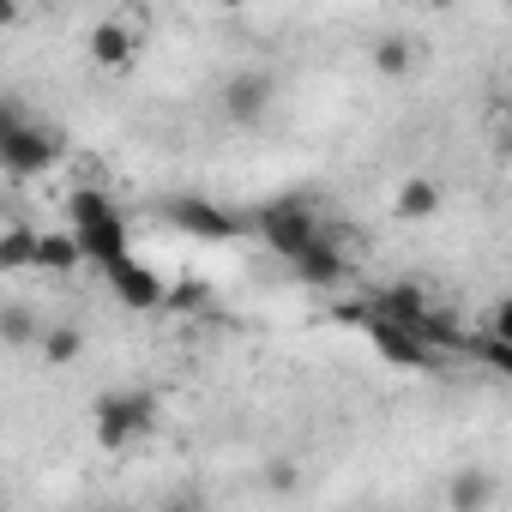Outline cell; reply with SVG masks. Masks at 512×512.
Segmentation results:
<instances>
[{
  "instance_id": "12",
  "label": "cell",
  "mask_w": 512,
  "mask_h": 512,
  "mask_svg": "<svg viewBox=\"0 0 512 512\" xmlns=\"http://www.w3.org/2000/svg\"><path fill=\"white\" fill-rule=\"evenodd\" d=\"M374 314H380V320H398V326H410V332H422V326L434 320V308H428V296H422L416 284H392V290H380Z\"/></svg>"
},
{
  "instance_id": "8",
  "label": "cell",
  "mask_w": 512,
  "mask_h": 512,
  "mask_svg": "<svg viewBox=\"0 0 512 512\" xmlns=\"http://www.w3.org/2000/svg\"><path fill=\"white\" fill-rule=\"evenodd\" d=\"M163 217H169L175 229H193V235H211V241L235 235V217H229V211H217L211 199H193V193L169 199V205H163Z\"/></svg>"
},
{
  "instance_id": "16",
  "label": "cell",
  "mask_w": 512,
  "mask_h": 512,
  "mask_svg": "<svg viewBox=\"0 0 512 512\" xmlns=\"http://www.w3.org/2000/svg\"><path fill=\"white\" fill-rule=\"evenodd\" d=\"M37 350H43V362H49V368H67V362H79V350H85V332H79L73 320H55V326L43 332V344H37Z\"/></svg>"
},
{
  "instance_id": "14",
  "label": "cell",
  "mask_w": 512,
  "mask_h": 512,
  "mask_svg": "<svg viewBox=\"0 0 512 512\" xmlns=\"http://www.w3.org/2000/svg\"><path fill=\"white\" fill-rule=\"evenodd\" d=\"M37 253H43V235L25 229L19 217H7V235H0V266L19 272V266H37Z\"/></svg>"
},
{
  "instance_id": "2",
  "label": "cell",
  "mask_w": 512,
  "mask_h": 512,
  "mask_svg": "<svg viewBox=\"0 0 512 512\" xmlns=\"http://www.w3.org/2000/svg\"><path fill=\"white\" fill-rule=\"evenodd\" d=\"M91 422H97V446L103 452H127L139 440H151L157 428V398L145 386H115L91 404Z\"/></svg>"
},
{
  "instance_id": "23",
  "label": "cell",
  "mask_w": 512,
  "mask_h": 512,
  "mask_svg": "<svg viewBox=\"0 0 512 512\" xmlns=\"http://www.w3.org/2000/svg\"><path fill=\"white\" fill-rule=\"evenodd\" d=\"M175 512H199V506H175Z\"/></svg>"
},
{
  "instance_id": "20",
  "label": "cell",
  "mask_w": 512,
  "mask_h": 512,
  "mask_svg": "<svg viewBox=\"0 0 512 512\" xmlns=\"http://www.w3.org/2000/svg\"><path fill=\"white\" fill-rule=\"evenodd\" d=\"M488 338H494V344H512V296H500V302H494V320H488Z\"/></svg>"
},
{
  "instance_id": "18",
  "label": "cell",
  "mask_w": 512,
  "mask_h": 512,
  "mask_svg": "<svg viewBox=\"0 0 512 512\" xmlns=\"http://www.w3.org/2000/svg\"><path fill=\"white\" fill-rule=\"evenodd\" d=\"M79 260H85L79 235H43V253H37V266H43V272H73Z\"/></svg>"
},
{
  "instance_id": "10",
  "label": "cell",
  "mask_w": 512,
  "mask_h": 512,
  "mask_svg": "<svg viewBox=\"0 0 512 512\" xmlns=\"http://www.w3.org/2000/svg\"><path fill=\"white\" fill-rule=\"evenodd\" d=\"M109 284H115V296H121L127 308H157V302H163V278H157L151 266H139V260L109 266Z\"/></svg>"
},
{
  "instance_id": "11",
  "label": "cell",
  "mask_w": 512,
  "mask_h": 512,
  "mask_svg": "<svg viewBox=\"0 0 512 512\" xmlns=\"http://www.w3.org/2000/svg\"><path fill=\"white\" fill-rule=\"evenodd\" d=\"M368 338H374V350H380L386 362H404V368H422V362H428V350L416 344L422 332H410V326H398V320H380V314H374V320H368Z\"/></svg>"
},
{
  "instance_id": "7",
  "label": "cell",
  "mask_w": 512,
  "mask_h": 512,
  "mask_svg": "<svg viewBox=\"0 0 512 512\" xmlns=\"http://www.w3.org/2000/svg\"><path fill=\"white\" fill-rule=\"evenodd\" d=\"M494 500H500V476L494 470L464 464V470L446 476V506L452 512H494Z\"/></svg>"
},
{
  "instance_id": "6",
  "label": "cell",
  "mask_w": 512,
  "mask_h": 512,
  "mask_svg": "<svg viewBox=\"0 0 512 512\" xmlns=\"http://www.w3.org/2000/svg\"><path fill=\"white\" fill-rule=\"evenodd\" d=\"M85 49H91V61L97 67H109V73H121V67H133L139 61V25L133 19H97L91 25V37H85Z\"/></svg>"
},
{
  "instance_id": "3",
  "label": "cell",
  "mask_w": 512,
  "mask_h": 512,
  "mask_svg": "<svg viewBox=\"0 0 512 512\" xmlns=\"http://www.w3.org/2000/svg\"><path fill=\"white\" fill-rule=\"evenodd\" d=\"M73 235H79V247H85V260H97L103 272L121 266V260H133V253H127V223H121V211H115L103 193H91V187L73 193Z\"/></svg>"
},
{
  "instance_id": "9",
  "label": "cell",
  "mask_w": 512,
  "mask_h": 512,
  "mask_svg": "<svg viewBox=\"0 0 512 512\" xmlns=\"http://www.w3.org/2000/svg\"><path fill=\"white\" fill-rule=\"evenodd\" d=\"M290 272H296L302 284H320V290H326V284H344L350 260H344V247H338V235H320V241H314V247L302 253V260L290 266Z\"/></svg>"
},
{
  "instance_id": "15",
  "label": "cell",
  "mask_w": 512,
  "mask_h": 512,
  "mask_svg": "<svg viewBox=\"0 0 512 512\" xmlns=\"http://www.w3.org/2000/svg\"><path fill=\"white\" fill-rule=\"evenodd\" d=\"M43 320L25 308V302H7V308H0V338H7V350H31V344H43Z\"/></svg>"
},
{
  "instance_id": "5",
  "label": "cell",
  "mask_w": 512,
  "mask_h": 512,
  "mask_svg": "<svg viewBox=\"0 0 512 512\" xmlns=\"http://www.w3.org/2000/svg\"><path fill=\"white\" fill-rule=\"evenodd\" d=\"M272 97H278V79L260 73V67H241V73L223 79V115L235 127H260L272 115Z\"/></svg>"
},
{
  "instance_id": "1",
  "label": "cell",
  "mask_w": 512,
  "mask_h": 512,
  "mask_svg": "<svg viewBox=\"0 0 512 512\" xmlns=\"http://www.w3.org/2000/svg\"><path fill=\"white\" fill-rule=\"evenodd\" d=\"M61 151H67L61 127H49V121H31L19 97H7V103H0V163H7V175H19V181H31V175H49V169L61 163Z\"/></svg>"
},
{
  "instance_id": "4",
  "label": "cell",
  "mask_w": 512,
  "mask_h": 512,
  "mask_svg": "<svg viewBox=\"0 0 512 512\" xmlns=\"http://www.w3.org/2000/svg\"><path fill=\"white\" fill-rule=\"evenodd\" d=\"M326 229H320V217H314V205L308 199H272L266 211H260V241L278 253V260H302V253L320 241Z\"/></svg>"
},
{
  "instance_id": "17",
  "label": "cell",
  "mask_w": 512,
  "mask_h": 512,
  "mask_svg": "<svg viewBox=\"0 0 512 512\" xmlns=\"http://www.w3.org/2000/svg\"><path fill=\"white\" fill-rule=\"evenodd\" d=\"M368 61H374V73H380V79H404V73H410V61H416V43L392 31V37H380V43H374V55H368Z\"/></svg>"
},
{
  "instance_id": "13",
  "label": "cell",
  "mask_w": 512,
  "mask_h": 512,
  "mask_svg": "<svg viewBox=\"0 0 512 512\" xmlns=\"http://www.w3.org/2000/svg\"><path fill=\"white\" fill-rule=\"evenodd\" d=\"M440 199H446V187L434 181V175H410L404 187H398V217H410V223H422V217H434L440 211Z\"/></svg>"
},
{
  "instance_id": "21",
  "label": "cell",
  "mask_w": 512,
  "mask_h": 512,
  "mask_svg": "<svg viewBox=\"0 0 512 512\" xmlns=\"http://www.w3.org/2000/svg\"><path fill=\"white\" fill-rule=\"evenodd\" d=\"M476 350H482V356H488V362H494L500 374H512V344H494V338H482Z\"/></svg>"
},
{
  "instance_id": "19",
  "label": "cell",
  "mask_w": 512,
  "mask_h": 512,
  "mask_svg": "<svg viewBox=\"0 0 512 512\" xmlns=\"http://www.w3.org/2000/svg\"><path fill=\"white\" fill-rule=\"evenodd\" d=\"M260 482H266V494H296V488H302V464H296V458H272V464L260 470Z\"/></svg>"
},
{
  "instance_id": "22",
  "label": "cell",
  "mask_w": 512,
  "mask_h": 512,
  "mask_svg": "<svg viewBox=\"0 0 512 512\" xmlns=\"http://www.w3.org/2000/svg\"><path fill=\"white\" fill-rule=\"evenodd\" d=\"M169 302H181V308H199L205 302V284H175V296Z\"/></svg>"
}]
</instances>
